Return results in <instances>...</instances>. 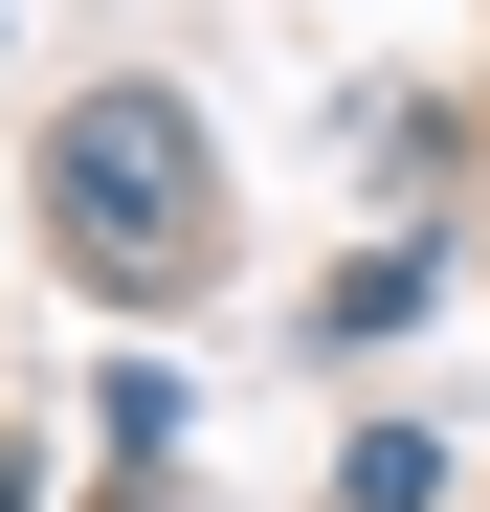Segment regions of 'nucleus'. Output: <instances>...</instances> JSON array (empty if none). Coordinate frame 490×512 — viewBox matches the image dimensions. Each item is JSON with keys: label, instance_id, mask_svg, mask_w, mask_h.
I'll list each match as a JSON object with an SVG mask.
<instances>
[{"label": "nucleus", "instance_id": "nucleus-1", "mask_svg": "<svg viewBox=\"0 0 490 512\" xmlns=\"http://www.w3.org/2000/svg\"><path fill=\"white\" fill-rule=\"evenodd\" d=\"M67 245H90V268H156V245H201V112H156V90L67 112Z\"/></svg>", "mask_w": 490, "mask_h": 512}]
</instances>
